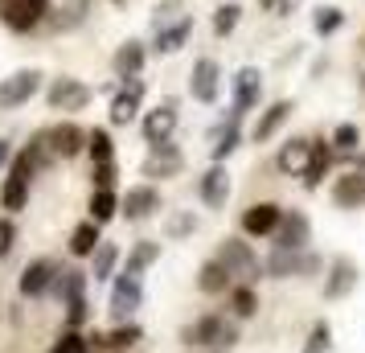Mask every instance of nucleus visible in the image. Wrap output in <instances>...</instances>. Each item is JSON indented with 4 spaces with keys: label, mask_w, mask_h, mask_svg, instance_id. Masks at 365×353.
I'll list each match as a JSON object with an SVG mask.
<instances>
[{
    "label": "nucleus",
    "mask_w": 365,
    "mask_h": 353,
    "mask_svg": "<svg viewBox=\"0 0 365 353\" xmlns=\"http://www.w3.org/2000/svg\"><path fill=\"white\" fill-rule=\"evenodd\" d=\"M329 345H332V324H329V320H316L312 333H308L304 353H329Z\"/></svg>",
    "instance_id": "41"
},
{
    "label": "nucleus",
    "mask_w": 365,
    "mask_h": 353,
    "mask_svg": "<svg viewBox=\"0 0 365 353\" xmlns=\"http://www.w3.org/2000/svg\"><path fill=\"white\" fill-rule=\"evenodd\" d=\"M230 308H234V320H250L259 312V292L255 284H234L230 287Z\"/></svg>",
    "instance_id": "31"
},
{
    "label": "nucleus",
    "mask_w": 365,
    "mask_h": 353,
    "mask_svg": "<svg viewBox=\"0 0 365 353\" xmlns=\"http://www.w3.org/2000/svg\"><path fill=\"white\" fill-rule=\"evenodd\" d=\"M353 168H361V173H365V152H361V156H357V165H353Z\"/></svg>",
    "instance_id": "49"
},
{
    "label": "nucleus",
    "mask_w": 365,
    "mask_h": 353,
    "mask_svg": "<svg viewBox=\"0 0 365 353\" xmlns=\"http://www.w3.org/2000/svg\"><path fill=\"white\" fill-rule=\"evenodd\" d=\"M259 4H263V9H279V0H259Z\"/></svg>",
    "instance_id": "48"
},
{
    "label": "nucleus",
    "mask_w": 365,
    "mask_h": 353,
    "mask_svg": "<svg viewBox=\"0 0 365 353\" xmlns=\"http://www.w3.org/2000/svg\"><path fill=\"white\" fill-rule=\"evenodd\" d=\"M25 152L34 156L37 168H46L50 160H58V156H53V144H50V128H46V132H34V140H29V148Z\"/></svg>",
    "instance_id": "40"
},
{
    "label": "nucleus",
    "mask_w": 365,
    "mask_h": 353,
    "mask_svg": "<svg viewBox=\"0 0 365 353\" xmlns=\"http://www.w3.org/2000/svg\"><path fill=\"white\" fill-rule=\"evenodd\" d=\"M332 205H341V210H357L365 205V173L361 168H349L345 177H336L332 181Z\"/></svg>",
    "instance_id": "19"
},
{
    "label": "nucleus",
    "mask_w": 365,
    "mask_h": 353,
    "mask_svg": "<svg viewBox=\"0 0 365 353\" xmlns=\"http://www.w3.org/2000/svg\"><path fill=\"white\" fill-rule=\"evenodd\" d=\"M308 156H312V140L296 135V140H287V144L279 148V156H275V168H279V173H304Z\"/></svg>",
    "instance_id": "27"
},
{
    "label": "nucleus",
    "mask_w": 365,
    "mask_h": 353,
    "mask_svg": "<svg viewBox=\"0 0 365 353\" xmlns=\"http://www.w3.org/2000/svg\"><path fill=\"white\" fill-rule=\"evenodd\" d=\"M140 337H144V329H140L135 320H123V324H115V329L107 333V349H115V353L119 349H132Z\"/></svg>",
    "instance_id": "36"
},
{
    "label": "nucleus",
    "mask_w": 365,
    "mask_h": 353,
    "mask_svg": "<svg viewBox=\"0 0 365 353\" xmlns=\"http://www.w3.org/2000/svg\"><path fill=\"white\" fill-rule=\"evenodd\" d=\"M50 353H66V349H62V345H53V349H50Z\"/></svg>",
    "instance_id": "51"
},
{
    "label": "nucleus",
    "mask_w": 365,
    "mask_h": 353,
    "mask_svg": "<svg viewBox=\"0 0 365 353\" xmlns=\"http://www.w3.org/2000/svg\"><path fill=\"white\" fill-rule=\"evenodd\" d=\"M296 4H299V0H279V13H283V17H287V13H292Z\"/></svg>",
    "instance_id": "47"
},
{
    "label": "nucleus",
    "mask_w": 365,
    "mask_h": 353,
    "mask_svg": "<svg viewBox=\"0 0 365 353\" xmlns=\"http://www.w3.org/2000/svg\"><path fill=\"white\" fill-rule=\"evenodd\" d=\"M140 103H144V78H128V83L115 91V99H111V123L123 128V123H132L140 116Z\"/></svg>",
    "instance_id": "17"
},
{
    "label": "nucleus",
    "mask_w": 365,
    "mask_h": 353,
    "mask_svg": "<svg viewBox=\"0 0 365 353\" xmlns=\"http://www.w3.org/2000/svg\"><path fill=\"white\" fill-rule=\"evenodd\" d=\"M46 103H50V111H83L91 103V86L74 74H62L46 86Z\"/></svg>",
    "instance_id": "6"
},
{
    "label": "nucleus",
    "mask_w": 365,
    "mask_h": 353,
    "mask_svg": "<svg viewBox=\"0 0 365 353\" xmlns=\"http://www.w3.org/2000/svg\"><path fill=\"white\" fill-rule=\"evenodd\" d=\"M181 345L185 349H230V345H238V320H226L222 312H205L181 329Z\"/></svg>",
    "instance_id": "1"
},
{
    "label": "nucleus",
    "mask_w": 365,
    "mask_h": 353,
    "mask_svg": "<svg viewBox=\"0 0 365 353\" xmlns=\"http://www.w3.org/2000/svg\"><path fill=\"white\" fill-rule=\"evenodd\" d=\"M115 267H119V247L115 242H99V251L91 255V280L107 284V280H115Z\"/></svg>",
    "instance_id": "29"
},
{
    "label": "nucleus",
    "mask_w": 365,
    "mask_h": 353,
    "mask_svg": "<svg viewBox=\"0 0 365 353\" xmlns=\"http://www.w3.org/2000/svg\"><path fill=\"white\" fill-rule=\"evenodd\" d=\"M329 140H332L336 152H357L361 148V128H357V123H336Z\"/></svg>",
    "instance_id": "38"
},
{
    "label": "nucleus",
    "mask_w": 365,
    "mask_h": 353,
    "mask_svg": "<svg viewBox=\"0 0 365 353\" xmlns=\"http://www.w3.org/2000/svg\"><path fill=\"white\" fill-rule=\"evenodd\" d=\"M189 95L197 103H217L222 95V66L214 58H197L193 70H189Z\"/></svg>",
    "instance_id": "8"
},
{
    "label": "nucleus",
    "mask_w": 365,
    "mask_h": 353,
    "mask_svg": "<svg viewBox=\"0 0 365 353\" xmlns=\"http://www.w3.org/2000/svg\"><path fill=\"white\" fill-rule=\"evenodd\" d=\"M0 21H4L9 29H17V34H25V29H34V25H37L34 9H29L25 0H9V4H4V13H0Z\"/></svg>",
    "instance_id": "33"
},
{
    "label": "nucleus",
    "mask_w": 365,
    "mask_h": 353,
    "mask_svg": "<svg viewBox=\"0 0 365 353\" xmlns=\"http://www.w3.org/2000/svg\"><path fill=\"white\" fill-rule=\"evenodd\" d=\"M86 210H91V218L99 222V226H107V222L119 214V193H115V189H95Z\"/></svg>",
    "instance_id": "32"
},
{
    "label": "nucleus",
    "mask_w": 365,
    "mask_h": 353,
    "mask_svg": "<svg viewBox=\"0 0 365 353\" xmlns=\"http://www.w3.org/2000/svg\"><path fill=\"white\" fill-rule=\"evenodd\" d=\"M230 91H234V107L247 116L250 107L259 103V95H263V74L255 66H242L238 74H234V83H230Z\"/></svg>",
    "instance_id": "23"
},
{
    "label": "nucleus",
    "mask_w": 365,
    "mask_h": 353,
    "mask_svg": "<svg viewBox=\"0 0 365 353\" xmlns=\"http://www.w3.org/2000/svg\"><path fill=\"white\" fill-rule=\"evenodd\" d=\"M320 267V259L312 251H292V247H275L263 259L267 280H292V275H312Z\"/></svg>",
    "instance_id": "3"
},
{
    "label": "nucleus",
    "mask_w": 365,
    "mask_h": 353,
    "mask_svg": "<svg viewBox=\"0 0 365 353\" xmlns=\"http://www.w3.org/2000/svg\"><path fill=\"white\" fill-rule=\"evenodd\" d=\"M86 284H91V271H83V267H62V271H58V284H53L50 296H58V300H62V308H66L70 300H83V296H86Z\"/></svg>",
    "instance_id": "24"
},
{
    "label": "nucleus",
    "mask_w": 365,
    "mask_h": 353,
    "mask_svg": "<svg viewBox=\"0 0 365 353\" xmlns=\"http://www.w3.org/2000/svg\"><path fill=\"white\" fill-rule=\"evenodd\" d=\"M345 25V9H336V4H324V9H316V17H312V29L320 37H332L336 29Z\"/></svg>",
    "instance_id": "35"
},
{
    "label": "nucleus",
    "mask_w": 365,
    "mask_h": 353,
    "mask_svg": "<svg viewBox=\"0 0 365 353\" xmlns=\"http://www.w3.org/2000/svg\"><path fill=\"white\" fill-rule=\"evenodd\" d=\"M332 140H312V156H308V165H304V173H299V181H304V189H320L324 185V177H329L332 168Z\"/></svg>",
    "instance_id": "20"
},
{
    "label": "nucleus",
    "mask_w": 365,
    "mask_h": 353,
    "mask_svg": "<svg viewBox=\"0 0 365 353\" xmlns=\"http://www.w3.org/2000/svg\"><path fill=\"white\" fill-rule=\"evenodd\" d=\"M357 280H361L357 263L345 259V255H336V259L329 263V275H324V300H345L349 292L357 287Z\"/></svg>",
    "instance_id": "12"
},
{
    "label": "nucleus",
    "mask_w": 365,
    "mask_h": 353,
    "mask_svg": "<svg viewBox=\"0 0 365 353\" xmlns=\"http://www.w3.org/2000/svg\"><path fill=\"white\" fill-rule=\"evenodd\" d=\"M217 259H222V263L230 267V275H234V280H242V284H255V280H263V275H267L263 263H259V255L250 251L247 238L226 235L222 242H217Z\"/></svg>",
    "instance_id": "2"
},
{
    "label": "nucleus",
    "mask_w": 365,
    "mask_h": 353,
    "mask_svg": "<svg viewBox=\"0 0 365 353\" xmlns=\"http://www.w3.org/2000/svg\"><path fill=\"white\" fill-rule=\"evenodd\" d=\"M177 119H181V111H177V99H165L160 107H152L148 116H144V140L148 144H160V140H173V132H177Z\"/></svg>",
    "instance_id": "14"
},
{
    "label": "nucleus",
    "mask_w": 365,
    "mask_h": 353,
    "mask_svg": "<svg viewBox=\"0 0 365 353\" xmlns=\"http://www.w3.org/2000/svg\"><path fill=\"white\" fill-rule=\"evenodd\" d=\"M9 165H13V140L0 135V168H9Z\"/></svg>",
    "instance_id": "45"
},
{
    "label": "nucleus",
    "mask_w": 365,
    "mask_h": 353,
    "mask_svg": "<svg viewBox=\"0 0 365 353\" xmlns=\"http://www.w3.org/2000/svg\"><path fill=\"white\" fill-rule=\"evenodd\" d=\"M144 304V275H128V271H119L115 284H111V304H107V312L111 320H132L135 308Z\"/></svg>",
    "instance_id": "4"
},
{
    "label": "nucleus",
    "mask_w": 365,
    "mask_h": 353,
    "mask_svg": "<svg viewBox=\"0 0 365 353\" xmlns=\"http://www.w3.org/2000/svg\"><path fill=\"white\" fill-rule=\"evenodd\" d=\"M292 111H296V103H292V99H275L271 107H263V111H259V119H255V128H250V140H255V144L275 140V135H279V128L292 119Z\"/></svg>",
    "instance_id": "13"
},
{
    "label": "nucleus",
    "mask_w": 365,
    "mask_h": 353,
    "mask_svg": "<svg viewBox=\"0 0 365 353\" xmlns=\"http://www.w3.org/2000/svg\"><path fill=\"white\" fill-rule=\"evenodd\" d=\"M86 135H91V132H83L74 119H62L58 128H50L53 156H58V160H74L78 152H86Z\"/></svg>",
    "instance_id": "18"
},
{
    "label": "nucleus",
    "mask_w": 365,
    "mask_h": 353,
    "mask_svg": "<svg viewBox=\"0 0 365 353\" xmlns=\"http://www.w3.org/2000/svg\"><path fill=\"white\" fill-rule=\"evenodd\" d=\"M25 4L34 9V17H37V21H41L46 13H50V0H25Z\"/></svg>",
    "instance_id": "46"
},
{
    "label": "nucleus",
    "mask_w": 365,
    "mask_h": 353,
    "mask_svg": "<svg viewBox=\"0 0 365 353\" xmlns=\"http://www.w3.org/2000/svg\"><path fill=\"white\" fill-rule=\"evenodd\" d=\"M197 198L210 205V210H226V202H230V173H226V165H210L201 173Z\"/></svg>",
    "instance_id": "15"
},
{
    "label": "nucleus",
    "mask_w": 365,
    "mask_h": 353,
    "mask_svg": "<svg viewBox=\"0 0 365 353\" xmlns=\"http://www.w3.org/2000/svg\"><path fill=\"white\" fill-rule=\"evenodd\" d=\"M0 205L9 210V214H21L25 205H29V181H21V177H4V185H0Z\"/></svg>",
    "instance_id": "30"
},
{
    "label": "nucleus",
    "mask_w": 365,
    "mask_h": 353,
    "mask_svg": "<svg viewBox=\"0 0 365 353\" xmlns=\"http://www.w3.org/2000/svg\"><path fill=\"white\" fill-rule=\"evenodd\" d=\"M238 17H242V9H238L234 0L217 4V13H214V34H217V37H230L234 29H238Z\"/></svg>",
    "instance_id": "39"
},
{
    "label": "nucleus",
    "mask_w": 365,
    "mask_h": 353,
    "mask_svg": "<svg viewBox=\"0 0 365 353\" xmlns=\"http://www.w3.org/2000/svg\"><path fill=\"white\" fill-rule=\"evenodd\" d=\"M189 353H217V349H189Z\"/></svg>",
    "instance_id": "50"
},
{
    "label": "nucleus",
    "mask_w": 365,
    "mask_h": 353,
    "mask_svg": "<svg viewBox=\"0 0 365 353\" xmlns=\"http://www.w3.org/2000/svg\"><path fill=\"white\" fill-rule=\"evenodd\" d=\"M99 242H103V226L95 218H86L74 226V235H70V255L74 259H91V255L99 251Z\"/></svg>",
    "instance_id": "26"
},
{
    "label": "nucleus",
    "mask_w": 365,
    "mask_h": 353,
    "mask_svg": "<svg viewBox=\"0 0 365 353\" xmlns=\"http://www.w3.org/2000/svg\"><path fill=\"white\" fill-rule=\"evenodd\" d=\"M361 46H365V37H361Z\"/></svg>",
    "instance_id": "53"
},
{
    "label": "nucleus",
    "mask_w": 365,
    "mask_h": 353,
    "mask_svg": "<svg viewBox=\"0 0 365 353\" xmlns=\"http://www.w3.org/2000/svg\"><path fill=\"white\" fill-rule=\"evenodd\" d=\"M181 17H189V13H185V0H160V4L152 9V29H165V25H177Z\"/></svg>",
    "instance_id": "37"
},
{
    "label": "nucleus",
    "mask_w": 365,
    "mask_h": 353,
    "mask_svg": "<svg viewBox=\"0 0 365 353\" xmlns=\"http://www.w3.org/2000/svg\"><path fill=\"white\" fill-rule=\"evenodd\" d=\"M115 177H119L115 160H99V165H95V173H91L95 189H115Z\"/></svg>",
    "instance_id": "42"
},
{
    "label": "nucleus",
    "mask_w": 365,
    "mask_h": 353,
    "mask_svg": "<svg viewBox=\"0 0 365 353\" xmlns=\"http://www.w3.org/2000/svg\"><path fill=\"white\" fill-rule=\"evenodd\" d=\"M189 34H193V17H181L177 25H165V29H156V37H152V53H160V58L177 53L185 41H189Z\"/></svg>",
    "instance_id": "25"
},
{
    "label": "nucleus",
    "mask_w": 365,
    "mask_h": 353,
    "mask_svg": "<svg viewBox=\"0 0 365 353\" xmlns=\"http://www.w3.org/2000/svg\"><path fill=\"white\" fill-rule=\"evenodd\" d=\"M111 4H123V0H111Z\"/></svg>",
    "instance_id": "52"
},
{
    "label": "nucleus",
    "mask_w": 365,
    "mask_h": 353,
    "mask_svg": "<svg viewBox=\"0 0 365 353\" xmlns=\"http://www.w3.org/2000/svg\"><path fill=\"white\" fill-rule=\"evenodd\" d=\"M58 263L53 259H34V263H25V271H21V280H17V287H21V296L25 300H37V296H50L53 292V284H58Z\"/></svg>",
    "instance_id": "7"
},
{
    "label": "nucleus",
    "mask_w": 365,
    "mask_h": 353,
    "mask_svg": "<svg viewBox=\"0 0 365 353\" xmlns=\"http://www.w3.org/2000/svg\"><path fill=\"white\" fill-rule=\"evenodd\" d=\"M160 210V193L152 185H132L123 198H119V214L128 222H144V218H152Z\"/></svg>",
    "instance_id": "16"
},
{
    "label": "nucleus",
    "mask_w": 365,
    "mask_h": 353,
    "mask_svg": "<svg viewBox=\"0 0 365 353\" xmlns=\"http://www.w3.org/2000/svg\"><path fill=\"white\" fill-rule=\"evenodd\" d=\"M185 168V156L173 140H160V144H148V160H144V177H177Z\"/></svg>",
    "instance_id": "11"
},
{
    "label": "nucleus",
    "mask_w": 365,
    "mask_h": 353,
    "mask_svg": "<svg viewBox=\"0 0 365 353\" xmlns=\"http://www.w3.org/2000/svg\"><path fill=\"white\" fill-rule=\"evenodd\" d=\"M193 226H197V218L193 214H181V218H173V226H168V238H185Z\"/></svg>",
    "instance_id": "44"
},
{
    "label": "nucleus",
    "mask_w": 365,
    "mask_h": 353,
    "mask_svg": "<svg viewBox=\"0 0 365 353\" xmlns=\"http://www.w3.org/2000/svg\"><path fill=\"white\" fill-rule=\"evenodd\" d=\"M234 287V275H230V267L222 263V259H205L197 267V292H205V296H226Z\"/></svg>",
    "instance_id": "22"
},
{
    "label": "nucleus",
    "mask_w": 365,
    "mask_h": 353,
    "mask_svg": "<svg viewBox=\"0 0 365 353\" xmlns=\"http://www.w3.org/2000/svg\"><path fill=\"white\" fill-rule=\"evenodd\" d=\"M156 259H160V242H156V238H140L132 251H128V259H123V271H128V275H144Z\"/></svg>",
    "instance_id": "28"
},
{
    "label": "nucleus",
    "mask_w": 365,
    "mask_h": 353,
    "mask_svg": "<svg viewBox=\"0 0 365 353\" xmlns=\"http://www.w3.org/2000/svg\"><path fill=\"white\" fill-rule=\"evenodd\" d=\"M283 222V205L279 202H255L242 210V235L247 238H267L275 235Z\"/></svg>",
    "instance_id": "9"
},
{
    "label": "nucleus",
    "mask_w": 365,
    "mask_h": 353,
    "mask_svg": "<svg viewBox=\"0 0 365 353\" xmlns=\"http://www.w3.org/2000/svg\"><path fill=\"white\" fill-rule=\"evenodd\" d=\"M86 152H91V160L99 165V160H115V140H111V128H91L86 135Z\"/></svg>",
    "instance_id": "34"
},
{
    "label": "nucleus",
    "mask_w": 365,
    "mask_h": 353,
    "mask_svg": "<svg viewBox=\"0 0 365 353\" xmlns=\"http://www.w3.org/2000/svg\"><path fill=\"white\" fill-rule=\"evenodd\" d=\"M41 70L37 66H25V70H13L9 78H0V111H13V107H25L41 91Z\"/></svg>",
    "instance_id": "5"
},
{
    "label": "nucleus",
    "mask_w": 365,
    "mask_h": 353,
    "mask_svg": "<svg viewBox=\"0 0 365 353\" xmlns=\"http://www.w3.org/2000/svg\"><path fill=\"white\" fill-rule=\"evenodd\" d=\"M13 242H17V226H13V218H0V259L13 251Z\"/></svg>",
    "instance_id": "43"
},
{
    "label": "nucleus",
    "mask_w": 365,
    "mask_h": 353,
    "mask_svg": "<svg viewBox=\"0 0 365 353\" xmlns=\"http://www.w3.org/2000/svg\"><path fill=\"white\" fill-rule=\"evenodd\" d=\"M275 247H292V251H308V242H312V222L304 210H283V222L279 230H275Z\"/></svg>",
    "instance_id": "10"
},
{
    "label": "nucleus",
    "mask_w": 365,
    "mask_h": 353,
    "mask_svg": "<svg viewBox=\"0 0 365 353\" xmlns=\"http://www.w3.org/2000/svg\"><path fill=\"white\" fill-rule=\"evenodd\" d=\"M144 62H148V50H144V41H123L111 58V70H115L119 83H128V78H140L144 74Z\"/></svg>",
    "instance_id": "21"
}]
</instances>
